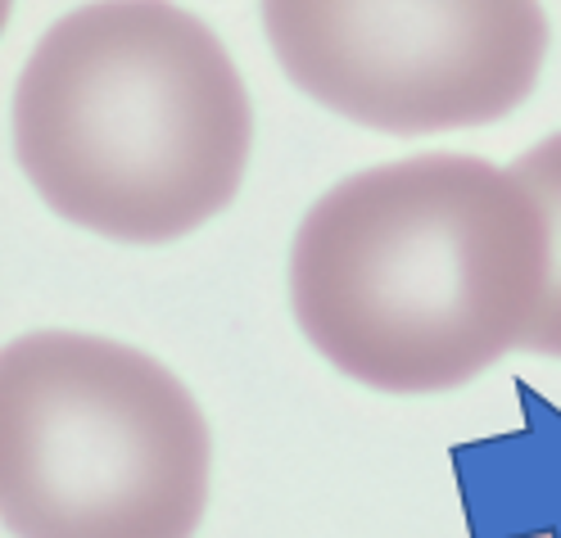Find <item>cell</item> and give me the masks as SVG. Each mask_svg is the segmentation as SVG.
Returning <instances> with one entry per match:
<instances>
[{
	"label": "cell",
	"mask_w": 561,
	"mask_h": 538,
	"mask_svg": "<svg viewBox=\"0 0 561 538\" xmlns=\"http://www.w3.org/2000/svg\"><path fill=\"white\" fill-rule=\"evenodd\" d=\"M548 231L520 176L416 154L344 176L299 222L290 304L331 367L385 393L458 389L525 348Z\"/></svg>",
	"instance_id": "1"
},
{
	"label": "cell",
	"mask_w": 561,
	"mask_h": 538,
	"mask_svg": "<svg viewBox=\"0 0 561 538\" xmlns=\"http://www.w3.org/2000/svg\"><path fill=\"white\" fill-rule=\"evenodd\" d=\"M254 114L227 46L154 0L59 19L14 87V154L37 195L95 236L168 244L222 213Z\"/></svg>",
	"instance_id": "2"
},
{
	"label": "cell",
	"mask_w": 561,
	"mask_h": 538,
	"mask_svg": "<svg viewBox=\"0 0 561 538\" xmlns=\"http://www.w3.org/2000/svg\"><path fill=\"white\" fill-rule=\"evenodd\" d=\"M208 471L204 412L150 353L42 331L0 357V497L14 538H191Z\"/></svg>",
	"instance_id": "3"
},
{
	"label": "cell",
	"mask_w": 561,
	"mask_h": 538,
	"mask_svg": "<svg viewBox=\"0 0 561 538\" xmlns=\"http://www.w3.org/2000/svg\"><path fill=\"white\" fill-rule=\"evenodd\" d=\"M286 78L376 131L421 136L499 123L535 91L548 19L525 0L484 5H267Z\"/></svg>",
	"instance_id": "4"
},
{
	"label": "cell",
	"mask_w": 561,
	"mask_h": 538,
	"mask_svg": "<svg viewBox=\"0 0 561 538\" xmlns=\"http://www.w3.org/2000/svg\"><path fill=\"white\" fill-rule=\"evenodd\" d=\"M512 172L520 176V186L535 195L539 213H543V231H548V281H543V304L530 327L525 348L543 353V357H561V131L539 140L535 150H525Z\"/></svg>",
	"instance_id": "5"
},
{
	"label": "cell",
	"mask_w": 561,
	"mask_h": 538,
	"mask_svg": "<svg viewBox=\"0 0 561 538\" xmlns=\"http://www.w3.org/2000/svg\"><path fill=\"white\" fill-rule=\"evenodd\" d=\"M520 538H561L557 529H535V534H520Z\"/></svg>",
	"instance_id": "6"
}]
</instances>
